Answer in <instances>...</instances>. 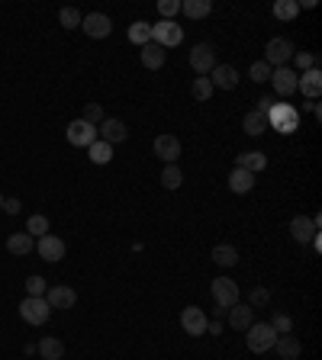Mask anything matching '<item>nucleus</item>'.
Listing matches in <instances>:
<instances>
[{
    "label": "nucleus",
    "instance_id": "obj_1",
    "mask_svg": "<svg viewBox=\"0 0 322 360\" xmlns=\"http://www.w3.org/2000/svg\"><path fill=\"white\" fill-rule=\"evenodd\" d=\"M268 126H274L277 132L290 136V132L300 129V113H297L293 106H287V103H274L268 110Z\"/></svg>",
    "mask_w": 322,
    "mask_h": 360
},
{
    "label": "nucleus",
    "instance_id": "obj_2",
    "mask_svg": "<svg viewBox=\"0 0 322 360\" xmlns=\"http://www.w3.org/2000/svg\"><path fill=\"white\" fill-rule=\"evenodd\" d=\"M52 316V306L45 303V296H26L20 303V318L26 325H45Z\"/></svg>",
    "mask_w": 322,
    "mask_h": 360
},
{
    "label": "nucleus",
    "instance_id": "obj_3",
    "mask_svg": "<svg viewBox=\"0 0 322 360\" xmlns=\"http://www.w3.org/2000/svg\"><path fill=\"white\" fill-rule=\"evenodd\" d=\"M245 341H248V350H255V354H264V350L274 348V341H277V331L271 329L268 322H251V329H248Z\"/></svg>",
    "mask_w": 322,
    "mask_h": 360
},
{
    "label": "nucleus",
    "instance_id": "obj_4",
    "mask_svg": "<svg viewBox=\"0 0 322 360\" xmlns=\"http://www.w3.org/2000/svg\"><path fill=\"white\" fill-rule=\"evenodd\" d=\"M290 58H293V42L284 39V36H274V39L264 45V64H268V68H287Z\"/></svg>",
    "mask_w": 322,
    "mask_h": 360
},
{
    "label": "nucleus",
    "instance_id": "obj_5",
    "mask_svg": "<svg viewBox=\"0 0 322 360\" xmlns=\"http://www.w3.org/2000/svg\"><path fill=\"white\" fill-rule=\"evenodd\" d=\"M210 293H213V303L219 309H229L232 306H238V283L236 280H229V277H216L213 280V286H210Z\"/></svg>",
    "mask_w": 322,
    "mask_h": 360
},
{
    "label": "nucleus",
    "instance_id": "obj_6",
    "mask_svg": "<svg viewBox=\"0 0 322 360\" xmlns=\"http://www.w3.org/2000/svg\"><path fill=\"white\" fill-rule=\"evenodd\" d=\"M151 42L161 45V49H174V45L184 42V29L174 20H161L151 26Z\"/></svg>",
    "mask_w": 322,
    "mask_h": 360
},
{
    "label": "nucleus",
    "instance_id": "obj_7",
    "mask_svg": "<svg viewBox=\"0 0 322 360\" xmlns=\"http://www.w3.org/2000/svg\"><path fill=\"white\" fill-rule=\"evenodd\" d=\"M216 64H219V62H216V49L210 42H197L190 49V68L197 71V77H206Z\"/></svg>",
    "mask_w": 322,
    "mask_h": 360
},
{
    "label": "nucleus",
    "instance_id": "obj_8",
    "mask_svg": "<svg viewBox=\"0 0 322 360\" xmlns=\"http://www.w3.org/2000/svg\"><path fill=\"white\" fill-rule=\"evenodd\" d=\"M319 235V219L316 216H293L290 222V238L300 244H312V238Z\"/></svg>",
    "mask_w": 322,
    "mask_h": 360
},
{
    "label": "nucleus",
    "instance_id": "obj_9",
    "mask_svg": "<svg viewBox=\"0 0 322 360\" xmlns=\"http://www.w3.org/2000/svg\"><path fill=\"white\" fill-rule=\"evenodd\" d=\"M64 136H68V142H71L75 149H87V145H94L97 142V126L84 123V119H71Z\"/></svg>",
    "mask_w": 322,
    "mask_h": 360
},
{
    "label": "nucleus",
    "instance_id": "obj_10",
    "mask_svg": "<svg viewBox=\"0 0 322 360\" xmlns=\"http://www.w3.org/2000/svg\"><path fill=\"white\" fill-rule=\"evenodd\" d=\"M97 136H100V142H107V145H119V142H126L129 138V129H126L123 119L107 116L100 126H97Z\"/></svg>",
    "mask_w": 322,
    "mask_h": 360
},
{
    "label": "nucleus",
    "instance_id": "obj_11",
    "mask_svg": "<svg viewBox=\"0 0 322 360\" xmlns=\"http://www.w3.org/2000/svg\"><path fill=\"white\" fill-rule=\"evenodd\" d=\"M206 312L200 306H187L181 312V329L187 331V335H193V338H200V335H206Z\"/></svg>",
    "mask_w": 322,
    "mask_h": 360
},
{
    "label": "nucleus",
    "instance_id": "obj_12",
    "mask_svg": "<svg viewBox=\"0 0 322 360\" xmlns=\"http://www.w3.org/2000/svg\"><path fill=\"white\" fill-rule=\"evenodd\" d=\"M81 29L90 39H107L110 32H113V20H110L107 13H87L84 20H81Z\"/></svg>",
    "mask_w": 322,
    "mask_h": 360
},
{
    "label": "nucleus",
    "instance_id": "obj_13",
    "mask_svg": "<svg viewBox=\"0 0 322 360\" xmlns=\"http://www.w3.org/2000/svg\"><path fill=\"white\" fill-rule=\"evenodd\" d=\"M297 71L293 68H274L271 71V84H274V97H290L297 94Z\"/></svg>",
    "mask_w": 322,
    "mask_h": 360
},
{
    "label": "nucleus",
    "instance_id": "obj_14",
    "mask_svg": "<svg viewBox=\"0 0 322 360\" xmlns=\"http://www.w3.org/2000/svg\"><path fill=\"white\" fill-rule=\"evenodd\" d=\"M206 77H210L213 90H236L238 87V71L232 68V64H216Z\"/></svg>",
    "mask_w": 322,
    "mask_h": 360
},
{
    "label": "nucleus",
    "instance_id": "obj_15",
    "mask_svg": "<svg viewBox=\"0 0 322 360\" xmlns=\"http://www.w3.org/2000/svg\"><path fill=\"white\" fill-rule=\"evenodd\" d=\"M36 251H39L42 261L55 264V261H62V257H64V242L58 238V235H42V238L36 242Z\"/></svg>",
    "mask_w": 322,
    "mask_h": 360
},
{
    "label": "nucleus",
    "instance_id": "obj_16",
    "mask_svg": "<svg viewBox=\"0 0 322 360\" xmlns=\"http://www.w3.org/2000/svg\"><path fill=\"white\" fill-rule=\"evenodd\" d=\"M45 303H49L52 309H71L77 303V293L71 290V286H64V283L49 286V290H45Z\"/></svg>",
    "mask_w": 322,
    "mask_h": 360
},
{
    "label": "nucleus",
    "instance_id": "obj_17",
    "mask_svg": "<svg viewBox=\"0 0 322 360\" xmlns=\"http://www.w3.org/2000/svg\"><path fill=\"white\" fill-rule=\"evenodd\" d=\"M155 155H158L164 164H177V158H181V142H177V136L155 138Z\"/></svg>",
    "mask_w": 322,
    "mask_h": 360
},
{
    "label": "nucleus",
    "instance_id": "obj_18",
    "mask_svg": "<svg viewBox=\"0 0 322 360\" xmlns=\"http://www.w3.org/2000/svg\"><path fill=\"white\" fill-rule=\"evenodd\" d=\"M297 90H303V97H310V100H316V97L322 94V71H319V64H316V68H310V71H303V75L297 77Z\"/></svg>",
    "mask_w": 322,
    "mask_h": 360
},
{
    "label": "nucleus",
    "instance_id": "obj_19",
    "mask_svg": "<svg viewBox=\"0 0 322 360\" xmlns=\"http://www.w3.org/2000/svg\"><path fill=\"white\" fill-rule=\"evenodd\" d=\"M139 58H142V64H145L149 71H158V68H164V58H168V52H164L161 45L149 42V45H142Z\"/></svg>",
    "mask_w": 322,
    "mask_h": 360
},
{
    "label": "nucleus",
    "instance_id": "obj_20",
    "mask_svg": "<svg viewBox=\"0 0 322 360\" xmlns=\"http://www.w3.org/2000/svg\"><path fill=\"white\" fill-rule=\"evenodd\" d=\"M255 187V174L245 168H232L229 170V190L232 193H248Z\"/></svg>",
    "mask_w": 322,
    "mask_h": 360
},
{
    "label": "nucleus",
    "instance_id": "obj_21",
    "mask_svg": "<svg viewBox=\"0 0 322 360\" xmlns=\"http://www.w3.org/2000/svg\"><path fill=\"white\" fill-rule=\"evenodd\" d=\"M251 322H255V309L251 306H232L229 309V325L236 331H248L251 329Z\"/></svg>",
    "mask_w": 322,
    "mask_h": 360
},
{
    "label": "nucleus",
    "instance_id": "obj_22",
    "mask_svg": "<svg viewBox=\"0 0 322 360\" xmlns=\"http://www.w3.org/2000/svg\"><path fill=\"white\" fill-rule=\"evenodd\" d=\"M32 248H36V238H32L29 232H13L10 238H7V251H10V255H16V257L29 255Z\"/></svg>",
    "mask_w": 322,
    "mask_h": 360
},
{
    "label": "nucleus",
    "instance_id": "obj_23",
    "mask_svg": "<svg viewBox=\"0 0 322 360\" xmlns=\"http://www.w3.org/2000/svg\"><path fill=\"white\" fill-rule=\"evenodd\" d=\"M236 168H245V170H251V174H258V170L268 168V155H264V151H242L236 158Z\"/></svg>",
    "mask_w": 322,
    "mask_h": 360
},
{
    "label": "nucleus",
    "instance_id": "obj_24",
    "mask_svg": "<svg viewBox=\"0 0 322 360\" xmlns=\"http://www.w3.org/2000/svg\"><path fill=\"white\" fill-rule=\"evenodd\" d=\"M274 348H277V354L284 360H297V357H300V350H303V344L293 338V335H277Z\"/></svg>",
    "mask_w": 322,
    "mask_h": 360
},
{
    "label": "nucleus",
    "instance_id": "obj_25",
    "mask_svg": "<svg viewBox=\"0 0 322 360\" xmlns=\"http://www.w3.org/2000/svg\"><path fill=\"white\" fill-rule=\"evenodd\" d=\"M242 129H245L248 136H261V132L268 129V113H261V110H251V113H245V119H242Z\"/></svg>",
    "mask_w": 322,
    "mask_h": 360
},
{
    "label": "nucleus",
    "instance_id": "obj_26",
    "mask_svg": "<svg viewBox=\"0 0 322 360\" xmlns=\"http://www.w3.org/2000/svg\"><path fill=\"white\" fill-rule=\"evenodd\" d=\"M213 261L219 267H236L238 264V248H236V244H216V248H213Z\"/></svg>",
    "mask_w": 322,
    "mask_h": 360
},
{
    "label": "nucleus",
    "instance_id": "obj_27",
    "mask_svg": "<svg viewBox=\"0 0 322 360\" xmlns=\"http://www.w3.org/2000/svg\"><path fill=\"white\" fill-rule=\"evenodd\" d=\"M181 10L190 16V20H203V16H210L213 13V3L210 0H184Z\"/></svg>",
    "mask_w": 322,
    "mask_h": 360
},
{
    "label": "nucleus",
    "instance_id": "obj_28",
    "mask_svg": "<svg viewBox=\"0 0 322 360\" xmlns=\"http://www.w3.org/2000/svg\"><path fill=\"white\" fill-rule=\"evenodd\" d=\"M36 350L42 354V360H62L64 357V344L58 338H42L36 344Z\"/></svg>",
    "mask_w": 322,
    "mask_h": 360
},
{
    "label": "nucleus",
    "instance_id": "obj_29",
    "mask_svg": "<svg viewBox=\"0 0 322 360\" xmlns=\"http://www.w3.org/2000/svg\"><path fill=\"white\" fill-rule=\"evenodd\" d=\"M87 158L94 161V164H110V161H113V145L97 138L94 145H87Z\"/></svg>",
    "mask_w": 322,
    "mask_h": 360
},
{
    "label": "nucleus",
    "instance_id": "obj_30",
    "mask_svg": "<svg viewBox=\"0 0 322 360\" xmlns=\"http://www.w3.org/2000/svg\"><path fill=\"white\" fill-rule=\"evenodd\" d=\"M129 42H132V45H139V49H142V45H149L151 42V26H149V23H132V26H129Z\"/></svg>",
    "mask_w": 322,
    "mask_h": 360
},
{
    "label": "nucleus",
    "instance_id": "obj_31",
    "mask_svg": "<svg viewBox=\"0 0 322 360\" xmlns=\"http://www.w3.org/2000/svg\"><path fill=\"white\" fill-rule=\"evenodd\" d=\"M181 183H184L181 168H177V164H164V170H161V187H164V190H177Z\"/></svg>",
    "mask_w": 322,
    "mask_h": 360
},
{
    "label": "nucleus",
    "instance_id": "obj_32",
    "mask_svg": "<svg viewBox=\"0 0 322 360\" xmlns=\"http://www.w3.org/2000/svg\"><path fill=\"white\" fill-rule=\"evenodd\" d=\"M297 13H300V3H297V0H277V3H274V16H277V20H293Z\"/></svg>",
    "mask_w": 322,
    "mask_h": 360
},
{
    "label": "nucleus",
    "instance_id": "obj_33",
    "mask_svg": "<svg viewBox=\"0 0 322 360\" xmlns=\"http://www.w3.org/2000/svg\"><path fill=\"white\" fill-rule=\"evenodd\" d=\"M190 94H193V100L206 103V100L213 97V84H210V77H197V81H193V87H190Z\"/></svg>",
    "mask_w": 322,
    "mask_h": 360
},
{
    "label": "nucleus",
    "instance_id": "obj_34",
    "mask_svg": "<svg viewBox=\"0 0 322 360\" xmlns=\"http://www.w3.org/2000/svg\"><path fill=\"white\" fill-rule=\"evenodd\" d=\"M26 232H29L32 238L49 235V219H45V216H29V219H26Z\"/></svg>",
    "mask_w": 322,
    "mask_h": 360
},
{
    "label": "nucleus",
    "instance_id": "obj_35",
    "mask_svg": "<svg viewBox=\"0 0 322 360\" xmlns=\"http://www.w3.org/2000/svg\"><path fill=\"white\" fill-rule=\"evenodd\" d=\"M81 119H84V123H90V126H100V123L107 119V113H103V106H100V103H84V113H81Z\"/></svg>",
    "mask_w": 322,
    "mask_h": 360
},
{
    "label": "nucleus",
    "instance_id": "obj_36",
    "mask_svg": "<svg viewBox=\"0 0 322 360\" xmlns=\"http://www.w3.org/2000/svg\"><path fill=\"white\" fill-rule=\"evenodd\" d=\"M81 20H84V16H81L75 7H64V10L58 13V23H62L64 29H81Z\"/></svg>",
    "mask_w": 322,
    "mask_h": 360
},
{
    "label": "nucleus",
    "instance_id": "obj_37",
    "mask_svg": "<svg viewBox=\"0 0 322 360\" xmlns=\"http://www.w3.org/2000/svg\"><path fill=\"white\" fill-rule=\"evenodd\" d=\"M26 296H45V280L39 274H32V277H26Z\"/></svg>",
    "mask_w": 322,
    "mask_h": 360
},
{
    "label": "nucleus",
    "instance_id": "obj_38",
    "mask_svg": "<svg viewBox=\"0 0 322 360\" xmlns=\"http://www.w3.org/2000/svg\"><path fill=\"white\" fill-rule=\"evenodd\" d=\"M268 303H271V293L264 290V286H255V290H251V299H248V306H251V309H264Z\"/></svg>",
    "mask_w": 322,
    "mask_h": 360
},
{
    "label": "nucleus",
    "instance_id": "obj_39",
    "mask_svg": "<svg viewBox=\"0 0 322 360\" xmlns=\"http://www.w3.org/2000/svg\"><path fill=\"white\" fill-rule=\"evenodd\" d=\"M268 325H271L274 331H277V335H290V329H293V318L280 312V316H274V318H271Z\"/></svg>",
    "mask_w": 322,
    "mask_h": 360
},
{
    "label": "nucleus",
    "instance_id": "obj_40",
    "mask_svg": "<svg viewBox=\"0 0 322 360\" xmlns=\"http://www.w3.org/2000/svg\"><path fill=\"white\" fill-rule=\"evenodd\" d=\"M271 71H274V68H268L264 62H255L251 64V81H255V84H264V81H271Z\"/></svg>",
    "mask_w": 322,
    "mask_h": 360
},
{
    "label": "nucleus",
    "instance_id": "obj_41",
    "mask_svg": "<svg viewBox=\"0 0 322 360\" xmlns=\"http://www.w3.org/2000/svg\"><path fill=\"white\" fill-rule=\"evenodd\" d=\"M158 13L164 16V20H174V16L181 13V0H161V3H158Z\"/></svg>",
    "mask_w": 322,
    "mask_h": 360
},
{
    "label": "nucleus",
    "instance_id": "obj_42",
    "mask_svg": "<svg viewBox=\"0 0 322 360\" xmlns=\"http://www.w3.org/2000/svg\"><path fill=\"white\" fill-rule=\"evenodd\" d=\"M293 62H297L300 71H310V68H316V55L312 52H293Z\"/></svg>",
    "mask_w": 322,
    "mask_h": 360
},
{
    "label": "nucleus",
    "instance_id": "obj_43",
    "mask_svg": "<svg viewBox=\"0 0 322 360\" xmlns=\"http://www.w3.org/2000/svg\"><path fill=\"white\" fill-rule=\"evenodd\" d=\"M274 103H277V97L264 94V97H261V100H258V106H255V110H261V113H268V110H271V106H274Z\"/></svg>",
    "mask_w": 322,
    "mask_h": 360
},
{
    "label": "nucleus",
    "instance_id": "obj_44",
    "mask_svg": "<svg viewBox=\"0 0 322 360\" xmlns=\"http://www.w3.org/2000/svg\"><path fill=\"white\" fill-rule=\"evenodd\" d=\"M23 209L20 200H3V212H10V216H16V212Z\"/></svg>",
    "mask_w": 322,
    "mask_h": 360
},
{
    "label": "nucleus",
    "instance_id": "obj_45",
    "mask_svg": "<svg viewBox=\"0 0 322 360\" xmlns=\"http://www.w3.org/2000/svg\"><path fill=\"white\" fill-rule=\"evenodd\" d=\"M0 209H3V193H0Z\"/></svg>",
    "mask_w": 322,
    "mask_h": 360
}]
</instances>
